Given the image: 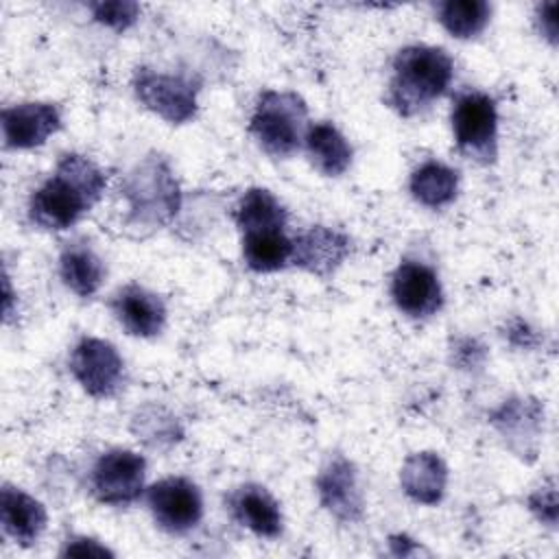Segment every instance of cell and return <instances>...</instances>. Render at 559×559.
<instances>
[{
    "label": "cell",
    "instance_id": "6da1fadb",
    "mask_svg": "<svg viewBox=\"0 0 559 559\" xmlns=\"http://www.w3.org/2000/svg\"><path fill=\"white\" fill-rule=\"evenodd\" d=\"M105 186V173L90 157L66 153L55 173L33 192L28 216L44 229H68L92 210Z\"/></svg>",
    "mask_w": 559,
    "mask_h": 559
},
{
    "label": "cell",
    "instance_id": "7a4b0ae2",
    "mask_svg": "<svg viewBox=\"0 0 559 559\" xmlns=\"http://www.w3.org/2000/svg\"><path fill=\"white\" fill-rule=\"evenodd\" d=\"M454 76L452 57L437 46H406L393 59L389 103L400 116L421 114L445 94Z\"/></svg>",
    "mask_w": 559,
    "mask_h": 559
},
{
    "label": "cell",
    "instance_id": "3957f363",
    "mask_svg": "<svg viewBox=\"0 0 559 559\" xmlns=\"http://www.w3.org/2000/svg\"><path fill=\"white\" fill-rule=\"evenodd\" d=\"M249 129L266 155L277 159L290 157L306 140V103L295 92L266 90L258 98Z\"/></svg>",
    "mask_w": 559,
    "mask_h": 559
},
{
    "label": "cell",
    "instance_id": "277c9868",
    "mask_svg": "<svg viewBox=\"0 0 559 559\" xmlns=\"http://www.w3.org/2000/svg\"><path fill=\"white\" fill-rule=\"evenodd\" d=\"M129 218L140 227H159L168 223L181 203L179 183L159 155L142 159L122 186Z\"/></svg>",
    "mask_w": 559,
    "mask_h": 559
},
{
    "label": "cell",
    "instance_id": "5b68a950",
    "mask_svg": "<svg viewBox=\"0 0 559 559\" xmlns=\"http://www.w3.org/2000/svg\"><path fill=\"white\" fill-rule=\"evenodd\" d=\"M452 131L456 146L472 159L491 162L496 157L498 111L491 96L465 92L452 107Z\"/></svg>",
    "mask_w": 559,
    "mask_h": 559
},
{
    "label": "cell",
    "instance_id": "8992f818",
    "mask_svg": "<svg viewBox=\"0 0 559 559\" xmlns=\"http://www.w3.org/2000/svg\"><path fill=\"white\" fill-rule=\"evenodd\" d=\"M133 92L146 109L166 122L183 124L197 114L199 83L190 76L140 68L133 76Z\"/></svg>",
    "mask_w": 559,
    "mask_h": 559
},
{
    "label": "cell",
    "instance_id": "52a82bcc",
    "mask_svg": "<svg viewBox=\"0 0 559 559\" xmlns=\"http://www.w3.org/2000/svg\"><path fill=\"white\" fill-rule=\"evenodd\" d=\"M146 461L133 450L114 448L98 456L92 469V491L103 504L127 507L144 491Z\"/></svg>",
    "mask_w": 559,
    "mask_h": 559
},
{
    "label": "cell",
    "instance_id": "ba28073f",
    "mask_svg": "<svg viewBox=\"0 0 559 559\" xmlns=\"http://www.w3.org/2000/svg\"><path fill=\"white\" fill-rule=\"evenodd\" d=\"M70 371L92 397H114L124 386V360L103 338H81L72 349Z\"/></svg>",
    "mask_w": 559,
    "mask_h": 559
},
{
    "label": "cell",
    "instance_id": "9c48e42d",
    "mask_svg": "<svg viewBox=\"0 0 559 559\" xmlns=\"http://www.w3.org/2000/svg\"><path fill=\"white\" fill-rule=\"evenodd\" d=\"M146 500L159 528L175 535L188 533L203 518L201 491L183 476H170L155 483L148 489Z\"/></svg>",
    "mask_w": 559,
    "mask_h": 559
},
{
    "label": "cell",
    "instance_id": "30bf717a",
    "mask_svg": "<svg viewBox=\"0 0 559 559\" xmlns=\"http://www.w3.org/2000/svg\"><path fill=\"white\" fill-rule=\"evenodd\" d=\"M391 297L395 306L413 319H426L435 314L443 304L437 273L430 266L413 260H406L395 269Z\"/></svg>",
    "mask_w": 559,
    "mask_h": 559
},
{
    "label": "cell",
    "instance_id": "8fae6325",
    "mask_svg": "<svg viewBox=\"0 0 559 559\" xmlns=\"http://www.w3.org/2000/svg\"><path fill=\"white\" fill-rule=\"evenodd\" d=\"M0 124L7 148H35L61 129V114L52 103H22L2 109Z\"/></svg>",
    "mask_w": 559,
    "mask_h": 559
},
{
    "label": "cell",
    "instance_id": "7c38bea8",
    "mask_svg": "<svg viewBox=\"0 0 559 559\" xmlns=\"http://www.w3.org/2000/svg\"><path fill=\"white\" fill-rule=\"evenodd\" d=\"M349 245L352 242L343 231L317 225L293 240L290 264L312 275L328 277L349 255Z\"/></svg>",
    "mask_w": 559,
    "mask_h": 559
},
{
    "label": "cell",
    "instance_id": "4fadbf2b",
    "mask_svg": "<svg viewBox=\"0 0 559 559\" xmlns=\"http://www.w3.org/2000/svg\"><path fill=\"white\" fill-rule=\"evenodd\" d=\"M317 491L321 504L343 522H358L362 518V491L354 465L336 456L332 459L317 478Z\"/></svg>",
    "mask_w": 559,
    "mask_h": 559
},
{
    "label": "cell",
    "instance_id": "5bb4252c",
    "mask_svg": "<svg viewBox=\"0 0 559 559\" xmlns=\"http://www.w3.org/2000/svg\"><path fill=\"white\" fill-rule=\"evenodd\" d=\"M114 314L120 325L133 336H155L166 323V304L157 293L144 286L129 284L120 288L111 301Z\"/></svg>",
    "mask_w": 559,
    "mask_h": 559
},
{
    "label": "cell",
    "instance_id": "9a60e30c",
    "mask_svg": "<svg viewBox=\"0 0 559 559\" xmlns=\"http://www.w3.org/2000/svg\"><path fill=\"white\" fill-rule=\"evenodd\" d=\"M0 520L4 533L20 546H31L46 528V509L26 491L2 485L0 491Z\"/></svg>",
    "mask_w": 559,
    "mask_h": 559
},
{
    "label": "cell",
    "instance_id": "2e32d148",
    "mask_svg": "<svg viewBox=\"0 0 559 559\" xmlns=\"http://www.w3.org/2000/svg\"><path fill=\"white\" fill-rule=\"evenodd\" d=\"M234 518L258 537L273 539L282 533V511L277 500L260 485H242L229 498Z\"/></svg>",
    "mask_w": 559,
    "mask_h": 559
},
{
    "label": "cell",
    "instance_id": "e0dca14e",
    "mask_svg": "<svg viewBox=\"0 0 559 559\" xmlns=\"http://www.w3.org/2000/svg\"><path fill=\"white\" fill-rule=\"evenodd\" d=\"M404 493L419 504H437L448 485V467L435 452L411 454L400 472Z\"/></svg>",
    "mask_w": 559,
    "mask_h": 559
},
{
    "label": "cell",
    "instance_id": "ac0fdd59",
    "mask_svg": "<svg viewBox=\"0 0 559 559\" xmlns=\"http://www.w3.org/2000/svg\"><path fill=\"white\" fill-rule=\"evenodd\" d=\"M306 151L312 166L325 177L343 175L352 164V146L345 135L330 122H317L306 131Z\"/></svg>",
    "mask_w": 559,
    "mask_h": 559
},
{
    "label": "cell",
    "instance_id": "d6986e66",
    "mask_svg": "<svg viewBox=\"0 0 559 559\" xmlns=\"http://www.w3.org/2000/svg\"><path fill=\"white\" fill-rule=\"evenodd\" d=\"M59 275L74 295L92 297L105 280V266L87 242H68L59 255Z\"/></svg>",
    "mask_w": 559,
    "mask_h": 559
},
{
    "label": "cell",
    "instance_id": "ffe728a7",
    "mask_svg": "<svg viewBox=\"0 0 559 559\" xmlns=\"http://www.w3.org/2000/svg\"><path fill=\"white\" fill-rule=\"evenodd\" d=\"M234 218L242 234L284 231L288 214L273 192L264 188H251L238 201Z\"/></svg>",
    "mask_w": 559,
    "mask_h": 559
},
{
    "label": "cell",
    "instance_id": "44dd1931",
    "mask_svg": "<svg viewBox=\"0 0 559 559\" xmlns=\"http://www.w3.org/2000/svg\"><path fill=\"white\" fill-rule=\"evenodd\" d=\"M408 188L417 203L437 210L456 197L459 175L441 162H426L411 175Z\"/></svg>",
    "mask_w": 559,
    "mask_h": 559
},
{
    "label": "cell",
    "instance_id": "7402d4cb",
    "mask_svg": "<svg viewBox=\"0 0 559 559\" xmlns=\"http://www.w3.org/2000/svg\"><path fill=\"white\" fill-rule=\"evenodd\" d=\"M293 240L284 231L242 234V258L251 271L271 273L290 262Z\"/></svg>",
    "mask_w": 559,
    "mask_h": 559
},
{
    "label": "cell",
    "instance_id": "603a6c76",
    "mask_svg": "<svg viewBox=\"0 0 559 559\" xmlns=\"http://www.w3.org/2000/svg\"><path fill=\"white\" fill-rule=\"evenodd\" d=\"M437 15L450 35L472 39L485 31L491 7L485 0H445L437 4Z\"/></svg>",
    "mask_w": 559,
    "mask_h": 559
},
{
    "label": "cell",
    "instance_id": "cb8c5ba5",
    "mask_svg": "<svg viewBox=\"0 0 559 559\" xmlns=\"http://www.w3.org/2000/svg\"><path fill=\"white\" fill-rule=\"evenodd\" d=\"M94 20L114 28L127 31L140 15V7L129 0H109V2H90L87 4Z\"/></svg>",
    "mask_w": 559,
    "mask_h": 559
},
{
    "label": "cell",
    "instance_id": "d4e9b609",
    "mask_svg": "<svg viewBox=\"0 0 559 559\" xmlns=\"http://www.w3.org/2000/svg\"><path fill=\"white\" fill-rule=\"evenodd\" d=\"M531 509L537 513L539 520L548 522L550 526H555L557 520V498H555V487H542L539 491H535L531 496Z\"/></svg>",
    "mask_w": 559,
    "mask_h": 559
},
{
    "label": "cell",
    "instance_id": "484cf974",
    "mask_svg": "<svg viewBox=\"0 0 559 559\" xmlns=\"http://www.w3.org/2000/svg\"><path fill=\"white\" fill-rule=\"evenodd\" d=\"M61 555H79V557H111L114 552L105 546H100L96 539L90 537H72L68 539L66 548L61 550Z\"/></svg>",
    "mask_w": 559,
    "mask_h": 559
},
{
    "label": "cell",
    "instance_id": "4316f807",
    "mask_svg": "<svg viewBox=\"0 0 559 559\" xmlns=\"http://www.w3.org/2000/svg\"><path fill=\"white\" fill-rule=\"evenodd\" d=\"M539 31L555 44L557 41V2H546L537 9Z\"/></svg>",
    "mask_w": 559,
    "mask_h": 559
}]
</instances>
